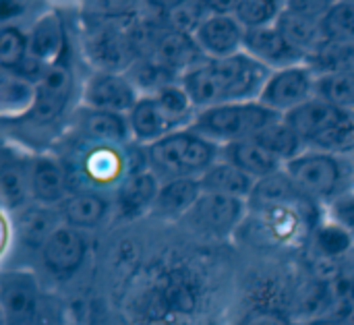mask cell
I'll return each mask as SVG.
<instances>
[{
  "instance_id": "cell-1",
  "label": "cell",
  "mask_w": 354,
  "mask_h": 325,
  "mask_svg": "<svg viewBox=\"0 0 354 325\" xmlns=\"http://www.w3.org/2000/svg\"><path fill=\"white\" fill-rule=\"evenodd\" d=\"M272 73L247 52H239L228 58H203L180 77V85L195 108L205 110L224 104L257 102Z\"/></svg>"
},
{
  "instance_id": "cell-2",
  "label": "cell",
  "mask_w": 354,
  "mask_h": 325,
  "mask_svg": "<svg viewBox=\"0 0 354 325\" xmlns=\"http://www.w3.org/2000/svg\"><path fill=\"white\" fill-rule=\"evenodd\" d=\"M81 91L83 87H79L77 81L73 50H68L62 60H58L56 64L44 71L41 79L37 81V98L31 112L19 120H8V122L21 124L23 129L21 133L27 139L41 135L46 139V145H50L54 141L52 137L60 133L62 124L68 127L73 122V116L79 108L75 106L77 95L81 98Z\"/></svg>"
},
{
  "instance_id": "cell-3",
  "label": "cell",
  "mask_w": 354,
  "mask_h": 325,
  "mask_svg": "<svg viewBox=\"0 0 354 325\" xmlns=\"http://www.w3.org/2000/svg\"><path fill=\"white\" fill-rule=\"evenodd\" d=\"M0 309L2 325H73L64 301L23 268L2 272Z\"/></svg>"
},
{
  "instance_id": "cell-4",
  "label": "cell",
  "mask_w": 354,
  "mask_h": 325,
  "mask_svg": "<svg viewBox=\"0 0 354 325\" xmlns=\"http://www.w3.org/2000/svg\"><path fill=\"white\" fill-rule=\"evenodd\" d=\"M220 149L222 147L193 129H180L143 147L145 168L151 170L160 183L201 178L216 162H220Z\"/></svg>"
},
{
  "instance_id": "cell-5",
  "label": "cell",
  "mask_w": 354,
  "mask_h": 325,
  "mask_svg": "<svg viewBox=\"0 0 354 325\" xmlns=\"http://www.w3.org/2000/svg\"><path fill=\"white\" fill-rule=\"evenodd\" d=\"M297 187L317 205H328L354 189V160L326 151L305 149L284 166Z\"/></svg>"
},
{
  "instance_id": "cell-6",
  "label": "cell",
  "mask_w": 354,
  "mask_h": 325,
  "mask_svg": "<svg viewBox=\"0 0 354 325\" xmlns=\"http://www.w3.org/2000/svg\"><path fill=\"white\" fill-rule=\"evenodd\" d=\"M284 116L272 112L259 100L239 102V104H224V106L197 110L189 129H193L207 141L216 143L218 147H224L255 137L261 129H266L268 124Z\"/></svg>"
},
{
  "instance_id": "cell-7",
  "label": "cell",
  "mask_w": 354,
  "mask_h": 325,
  "mask_svg": "<svg viewBox=\"0 0 354 325\" xmlns=\"http://www.w3.org/2000/svg\"><path fill=\"white\" fill-rule=\"evenodd\" d=\"M122 147L124 145L83 141V151L75 160V166H68L71 178L79 174V180H83L81 189H91L100 193H104L106 189H118L122 180L131 172H135L129 168V156Z\"/></svg>"
},
{
  "instance_id": "cell-8",
  "label": "cell",
  "mask_w": 354,
  "mask_h": 325,
  "mask_svg": "<svg viewBox=\"0 0 354 325\" xmlns=\"http://www.w3.org/2000/svg\"><path fill=\"white\" fill-rule=\"evenodd\" d=\"M317 95V75L303 62L282 71H274L259 95V102L272 112L286 116Z\"/></svg>"
},
{
  "instance_id": "cell-9",
  "label": "cell",
  "mask_w": 354,
  "mask_h": 325,
  "mask_svg": "<svg viewBox=\"0 0 354 325\" xmlns=\"http://www.w3.org/2000/svg\"><path fill=\"white\" fill-rule=\"evenodd\" d=\"M247 214L249 205L245 199L203 193L183 222H189L193 230L205 234L207 239H228L241 228Z\"/></svg>"
},
{
  "instance_id": "cell-10",
  "label": "cell",
  "mask_w": 354,
  "mask_h": 325,
  "mask_svg": "<svg viewBox=\"0 0 354 325\" xmlns=\"http://www.w3.org/2000/svg\"><path fill=\"white\" fill-rule=\"evenodd\" d=\"M81 87V106L124 116L135 108L141 98L137 85L127 73L93 71Z\"/></svg>"
},
{
  "instance_id": "cell-11",
  "label": "cell",
  "mask_w": 354,
  "mask_h": 325,
  "mask_svg": "<svg viewBox=\"0 0 354 325\" xmlns=\"http://www.w3.org/2000/svg\"><path fill=\"white\" fill-rule=\"evenodd\" d=\"M330 6L332 2H286V8L276 23L286 39L305 54V58L326 41L322 19Z\"/></svg>"
},
{
  "instance_id": "cell-12",
  "label": "cell",
  "mask_w": 354,
  "mask_h": 325,
  "mask_svg": "<svg viewBox=\"0 0 354 325\" xmlns=\"http://www.w3.org/2000/svg\"><path fill=\"white\" fill-rule=\"evenodd\" d=\"M85 257H87L85 234L64 224H60L50 234V239L37 253L44 272L58 280H68L71 276H75L83 268Z\"/></svg>"
},
{
  "instance_id": "cell-13",
  "label": "cell",
  "mask_w": 354,
  "mask_h": 325,
  "mask_svg": "<svg viewBox=\"0 0 354 325\" xmlns=\"http://www.w3.org/2000/svg\"><path fill=\"white\" fill-rule=\"evenodd\" d=\"M31 158L33 154L23 151L19 145H12L10 141H4L2 162H0V195L6 216H15L33 203Z\"/></svg>"
},
{
  "instance_id": "cell-14",
  "label": "cell",
  "mask_w": 354,
  "mask_h": 325,
  "mask_svg": "<svg viewBox=\"0 0 354 325\" xmlns=\"http://www.w3.org/2000/svg\"><path fill=\"white\" fill-rule=\"evenodd\" d=\"M85 54L95 71L127 73L137 62L133 39L112 25H97L85 35Z\"/></svg>"
},
{
  "instance_id": "cell-15",
  "label": "cell",
  "mask_w": 354,
  "mask_h": 325,
  "mask_svg": "<svg viewBox=\"0 0 354 325\" xmlns=\"http://www.w3.org/2000/svg\"><path fill=\"white\" fill-rule=\"evenodd\" d=\"M75 191L66 162L54 154H33L31 158V199L33 203L58 207Z\"/></svg>"
},
{
  "instance_id": "cell-16",
  "label": "cell",
  "mask_w": 354,
  "mask_h": 325,
  "mask_svg": "<svg viewBox=\"0 0 354 325\" xmlns=\"http://www.w3.org/2000/svg\"><path fill=\"white\" fill-rule=\"evenodd\" d=\"M245 33L232 12H209L201 19L193 37L205 58H228L243 52Z\"/></svg>"
},
{
  "instance_id": "cell-17",
  "label": "cell",
  "mask_w": 354,
  "mask_h": 325,
  "mask_svg": "<svg viewBox=\"0 0 354 325\" xmlns=\"http://www.w3.org/2000/svg\"><path fill=\"white\" fill-rule=\"evenodd\" d=\"M243 52H247L251 58H255L270 71H282V68L307 62L305 54L299 52L286 39V35L278 29V25L247 31Z\"/></svg>"
},
{
  "instance_id": "cell-18",
  "label": "cell",
  "mask_w": 354,
  "mask_h": 325,
  "mask_svg": "<svg viewBox=\"0 0 354 325\" xmlns=\"http://www.w3.org/2000/svg\"><path fill=\"white\" fill-rule=\"evenodd\" d=\"M351 112H344L322 98H313L307 104L299 106L297 110L288 112L284 120L295 129V133L303 139L305 147H315L330 131H334Z\"/></svg>"
},
{
  "instance_id": "cell-19",
  "label": "cell",
  "mask_w": 354,
  "mask_h": 325,
  "mask_svg": "<svg viewBox=\"0 0 354 325\" xmlns=\"http://www.w3.org/2000/svg\"><path fill=\"white\" fill-rule=\"evenodd\" d=\"M29 33V58L44 66H52L71 50L68 29L58 10H46L39 15Z\"/></svg>"
},
{
  "instance_id": "cell-20",
  "label": "cell",
  "mask_w": 354,
  "mask_h": 325,
  "mask_svg": "<svg viewBox=\"0 0 354 325\" xmlns=\"http://www.w3.org/2000/svg\"><path fill=\"white\" fill-rule=\"evenodd\" d=\"M73 129L79 133L81 141L89 143H108V145H129L133 143L129 118L116 112L93 110L79 106L73 116Z\"/></svg>"
},
{
  "instance_id": "cell-21",
  "label": "cell",
  "mask_w": 354,
  "mask_h": 325,
  "mask_svg": "<svg viewBox=\"0 0 354 325\" xmlns=\"http://www.w3.org/2000/svg\"><path fill=\"white\" fill-rule=\"evenodd\" d=\"M249 214H263L278 207H303V210H315L317 203H313L299 187L297 183L286 174V170H280L263 180L255 183V189L251 197L247 199Z\"/></svg>"
},
{
  "instance_id": "cell-22",
  "label": "cell",
  "mask_w": 354,
  "mask_h": 325,
  "mask_svg": "<svg viewBox=\"0 0 354 325\" xmlns=\"http://www.w3.org/2000/svg\"><path fill=\"white\" fill-rule=\"evenodd\" d=\"M151 58H156L164 68H168L172 75L180 79L185 73L197 66L205 56L197 46L193 33L170 27L153 39Z\"/></svg>"
},
{
  "instance_id": "cell-23",
  "label": "cell",
  "mask_w": 354,
  "mask_h": 325,
  "mask_svg": "<svg viewBox=\"0 0 354 325\" xmlns=\"http://www.w3.org/2000/svg\"><path fill=\"white\" fill-rule=\"evenodd\" d=\"M110 210H112L110 197L106 193L91 191V189H77L58 205L62 224L81 232L102 226Z\"/></svg>"
},
{
  "instance_id": "cell-24",
  "label": "cell",
  "mask_w": 354,
  "mask_h": 325,
  "mask_svg": "<svg viewBox=\"0 0 354 325\" xmlns=\"http://www.w3.org/2000/svg\"><path fill=\"white\" fill-rule=\"evenodd\" d=\"M127 118H129L133 143L143 147L160 141L162 137L174 131H180V127L164 112V108L158 104L153 95H141L135 108L127 114Z\"/></svg>"
},
{
  "instance_id": "cell-25",
  "label": "cell",
  "mask_w": 354,
  "mask_h": 325,
  "mask_svg": "<svg viewBox=\"0 0 354 325\" xmlns=\"http://www.w3.org/2000/svg\"><path fill=\"white\" fill-rule=\"evenodd\" d=\"M160 185V178L147 168L131 172L114 191V203L118 207V214L122 218H137L145 212H151Z\"/></svg>"
},
{
  "instance_id": "cell-26",
  "label": "cell",
  "mask_w": 354,
  "mask_h": 325,
  "mask_svg": "<svg viewBox=\"0 0 354 325\" xmlns=\"http://www.w3.org/2000/svg\"><path fill=\"white\" fill-rule=\"evenodd\" d=\"M62 224L58 207H48V205H39V203H31L25 210H21L19 214H15V239L33 251H41V247L46 245V241L50 239V234Z\"/></svg>"
},
{
  "instance_id": "cell-27",
  "label": "cell",
  "mask_w": 354,
  "mask_h": 325,
  "mask_svg": "<svg viewBox=\"0 0 354 325\" xmlns=\"http://www.w3.org/2000/svg\"><path fill=\"white\" fill-rule=\"evenodd\" d=\"M203 195L199 178H178L160 185L151 214L166 220H185Z\"/></svg>"
},
{
  "instance_id": "cell-28",
  "label": "cell",
  "mask_w": 354,
  "mask_h": 325,
  "mask_svg": "<svg viewBox=\"0 0 354 325\" xmlns=\"http://www.w3.org/2000/svg\"><path fill=\"white\" fill-rule=\"evenodd\" d=\"M220 160L232 164L247 176H251L255 183L263 180L280 170H284V164H280L276 158H272L263 147H259L253 139L236 141L230 145H224L220 149Z\"/></svg>"
},
{
  "instance_id": "cell-29",
  "label": "cell",
  "mask_w": 354,
  "mask_h": 325,
  "mask_svg": "<svg viewBox=\"0 0 354 325\" xmlns=\"http://www.w3.org/2000/svg\"><path fill=\"white\" fill-rule=\"evenodd\" d=\"M37 85L12 73H2L0 77V110L4 122L19 120L27 116L35 104Z\"/></svg>"
},
{
  "instance_id": "cell-30",
  "label": "cell",
  "mask_w": 354,
  "mask_h": 325,
  "mask_svg": "<svg viewBox=\"0 0 354 325\" xmlns=\"http://www.w3.org/2000/svg\"><path fill=\"white\" fill-rule=\"evenodd\" d=\"M199 180H201L203 193H216V195L236 197L245 201L251 197L255 189V180L251 176H247L245 172H241L239 168H234L232 164L224 160L216 162Z\"/></svg>"
},
{
  "instance_id": "cell-31",
  "label": "cell",
  "mask_w": 354,
  "mask_h": 325,
  "mask_svg": "<svg viewBox=\"0 0 354 325\" xmlns=\"http://www.w3.org/2000/svg\"><path fill=\"white\" fill-rule=\"evenodd\" d=\"M259 147H263L272 158H276L280 164H288L292 162L297 156H301L307 147L303 143V139L295 133V129L284 120H276L272 124H268L266 129H261L255 137H251Z\"/></svg>"
},
{
  "instance_id": "cell-32",
  "label": "cell",
  "mask_w": 354,
  "mask_h": 325,
  "mask_svg": "<svg viewBox=\"0 0 354 325\" xmlns=\"http://www.w3.org/2000/svg\"><path fill=\"white\" fill-rule=\"evenodd\" d=\"M307 64L317 77L332 73H354V39L324 41L309 58Z\"/></svg>"
},
{
  "instance_id": "cell-33",
  "label": "cell",
  "mask_w": 354,
  "mask_h": 325,
  "mask_svg": "<svg viewBox=\"0 0 354 325\" xmlns=\"http://www.w3.org/2000/svg\"><path fill=\"white\" fill-rule=\"evenodd\" d=\"M29 60V33L17 23H4L0 29V68L19 73Z\"/></svg>"
},
{
  "instance_id": "cell-34",
  "label": "cell",
  "mask_w": 354,
  "mask_h": 325,
  "mask_svg": "<svg viewBox=\"0 0 354 325\" xmlns=\"http://www.w3.org/2000/svg\"><path fill=\"white\" fill-rule=\"evenodd\" d=\"M284 8L286 2H278V0H241L234 2L232 15L245 27V31H251V29H263L276 25Z\"/></svg>"
},
{
  "instance_id": "cell-35",
  "label": "cell",
  "mask_w": 354,
  "mask_h": 325,
  "mask_svg": "<svg viewBox=\"0 0 354 325\" xmlns=\"http://www.w3.org/2000/svg\"><path fill=\"white\" fill-rule=\"evenodd\" d=\"M317 98L354 114V73H332L317 77Z\"/></svg>"
},
{
  "instance_id": "cell-36",
  "label": "cell",
  "mask_w": 354,
  "mask_h": 325,
  "mask_svg": "<svg viewBox=\"0 0 354 325\" xmlns=\"http://www.w3.org/2000/svg\"><path fill=\"white\" fill-rule=\"evenodd\" d=\"M313 245L319 251V255L328 257V259H338L342 255H346L354 245V236L344 230L340 224L326 220L315 224L313 228Z\"/></svg>"
},
{
  "instance_id": "cell-37",
  "label": "cell",
  "mask_w": 354,
  "mask_h": 325,
  "mask_svg": "<svg viewBox=\"0 0 354 325\" xmlns=\"http://www.w3.org/2000/svg\"><path fill=\"white\" fill-rule=\"evenodd\" d=\"M322 31L326 41L354 39V0L332 2L322 19Z\"/></svg>"
},
{
  "instance_id": "cell-38",
  "label": "cell",
  "mask_w": 354,
  "mask_h": 325,
  "mask_svg": "<svg viewBox=\"0 0 354 325\" xmlns=\"http://www.w3.org/2000/svg\"><path fill=\"white\" fill-rule=\"evenodd\" d=\"M326 207H328L330 220L340 224L344 230H348L354 236V189L342 193L340 197H336Z\"/></svg>"
},
{
  "instance_id": "cell-39",
  "label": "cell",
  "mask_w": 354,
  "mask_h": 325,
  "mask_svg": "<svg viewBox=\"0 0 354 325\" xmlns=\"http://www.w3.org/2000/svg\"><path fill=\"white\" fill-rule=\"evenodd\" d=\"M239 325H297L278 309H255L243 317Z\"/></svg>"
},
{
  "instance_id": "cell-40",
  "label": "cell",
  "mask_w": 354,
  "mask_h": 325,
  "mask_svg": "<svg viewBox=\"0 0 354 325\" xmlns=\"http://www.w3.org/2000/svg\"><path fill=\"white\" fill-rule=\"evenodd\" d=\"M301 325H351L346 319L338 317V315H315L311 319H307Z\"/></svg>"
},
{
  "instance_id": "cell-41",
  "label": "cell",
  "mask_w": 354,
  "mask_h": 325,
  "mask_svg": "<svg viewBox=\"0 0 354 325\" xmlns=\"http://www.w3.org/2000/svg\"><path fill=\"white\" fill-rule=\"evenodd\" d=\"M353 160H354V156H353Z\"/></svg>"
}]
</instances>
